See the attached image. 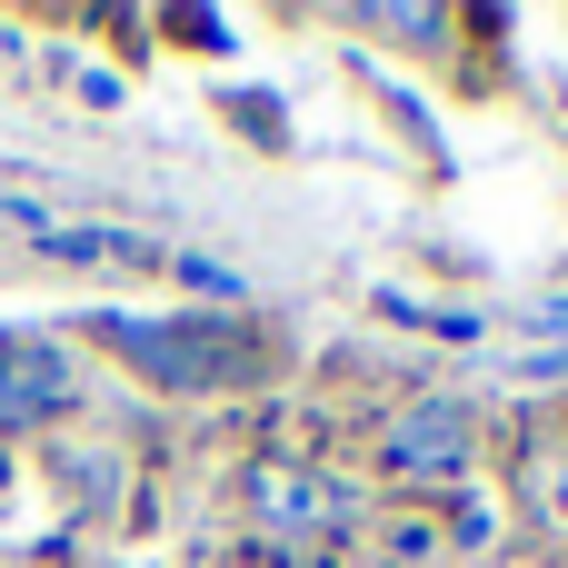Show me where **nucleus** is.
Masks as SVG:
<instances>
[{
    "instance_id": "f257e3e1",
    "label": "nucleus",
    "mask_w": 568,
    "mask_h": 568,
    "mask_svg": "<svg viewBox=\"0 0 568 568\" xmlns=\"http://www.w3.org/2000/svg\"><path fill=\"white\" fill-rule=\"evenodd\" d=\"M100 339L160 389H220L260 369V329L240 320H100Z\"/></svg>"
},
{
    "instance_id": "f03ea898",
    "label": "nucleus",
    "mask_w": 568,
    "mask_h": 568,
    "mask_svg": "<svg viewBox=\"0 0 568 568\" xmlns=\"http://www.w3.org/2000/svg\"><path fill=\"white\" fill-rule=\"evenodd\" d=\"M469 449H479V419H469L459 399H419V409L389 429V469H409V479H459Z\"/></svg>"
},
{
    "instance_id": "7ed1b4c3",
    "label": "nucleus",
    "mask_w": 568,
    "mask_h": 568,
    "mask_svg": "<svg viewBox=\"0 0 568 568\" xmlns=\"http://www.w3.org/2000/svg\"><path fill=\"white\" fill-rule=\"evenodd\" d=\"M80 369L50 349V339H0V429H30L50 409H70Z\"/></svg>"
},
{
    "instance_id": "20e7f679",
    "label": "nucleus",
    "mask_w": 568,
    "mask_h": 568,
    "mask_svg": "<svg viewBox=\"0 0 568 568\" xmlns=\"http://www.w3.org/2000/svg\"><path fill=\"white\" fill-rule=\"evenodd\" d=\"M250 509L270 529H329V519H359V499L339 479H310V469H250Z\"/></svg>"
}]
</instances>
